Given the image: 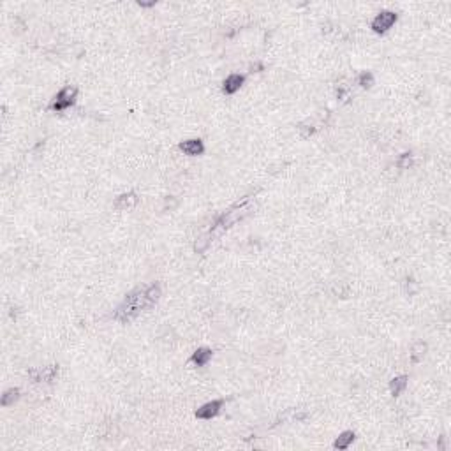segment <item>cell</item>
I'll use <instances>...</instances> for the list:
<instances>
[{
    "label": "cell",
    "instance_id": "4fadbf2b",
    "mask_svg": "<svg viewBox=\"0 0 451 451\" xmlns=\"http://www.w3.org/2000/svg\"><path fill=\"white\" fill-rule=\"evenodd\" d=\"M18 399H20V389H18V388H9L2 395V399H0V404H2V407H9V406H13V404L16 402Z\"/></svg>",
    "mask_w": 451,
    "mask_h": 451
},
{
    "label": "cell",
    "instance_id": "8992f818",
    "mask_svg": "<svg viewBox=\"0 0 451 451\" xmlns=\"http://www.w3.org/2000/svg\"><path fill=\"white\" fill-rule=\"evenodd\" d=\"M178 148L184 153H187V155L194 157V155H201L205 152V143L201 139H187V141H182L178 145Z\"/></svg>",
    "mask_w": 451,
    "mask_h": 451
},
{
    "label": "cell",
    "instance_id": "3957f363",
    "mask_svg": "<svg viewBox=\"0 0 451 451\" xmlns=\"http://www.w3.org/2000/svg\"><path fill=\"white\" fill-rule=\"evenodd\" d=\"M76 97H78V88L76 87H64L62 90L59 92V94L55 95V99L51 101V104H49V109L51 111H64V109L71 108V106L76 102Z\"/></svg>",
    "mask_w": 451,
    "mask_h": 451
},
{
    "label": "cell",
    "instance_id": "9a60e30c",
    "mask_svg": "<svg viewBox=\"0 0 451 451\" xmlns=\"http://www.w3.org/2000/svg\"><path fill=\"white\" fill-rule=\"evenodd\" d=\"M358 83H360V87H363V88H370L372 85H374V74L361 73L360 78H358Z\"/></svg>",
    "mask_w": 451,
    "mask_h": 451
},
{
    "label": "cell",
    "instance_id": "6da1fadb",
    "mask_svg": "<svg viewBox=\"0 0 451 451\" xmlns=\"http://www.w3.org/2000/svg\"><path fill=\"white\" fill-rule=\"evenodd\" d=\"M160 295V286L159 284H148V286H141V288L134 289L132 293H129L125 296V300L117 307L113 317L120 323H129L134 317H138L143 310H148L150 307H153L157 302H159Z\"/></svg>",
    "mask_w": 451,
    "mask_h": 451
},
{
    "label": "cell",
    "instance_id": "52a82bcc",
    "mask_svg": "<svg viewBox=\"0 0 451 451\" xmlns=\"http://www.w3.org/2000/svg\"><path fill=\"white\" fill-rule=\"evenodd\" d=\"M139 198L136 192H125V194L118 196L117 199H115V208L117 210H131L134 208L136 205H138Z\"/></svg>",
    "mask_w": 451,
    "mask_h": 451
},
{
    "label": "cell",
    "instance_id": "9c48e42d",
    "mask_svg": "<svg viewBox=\"0 0 451 451\" xmlns=\"http://www.w3.org/2000/svg\"><path fill=\"white\" fill-rule=\"evenodd\" d=\"M210 360H212V349H208V347H199L191 356V363H194L196 367H205V365H208Z\"/></svg>",
    "mask_w": 451,
    "mask_h": 451
},
{
    "label": "cell",
    "instance_id": "5bb4252c",
    "mask_svg": "<svg viewBox=\"0 0 451 451\" xmlns=\"http://www.w3.org/2000/svg\"><path fill=\"white\" fill-rule=\"evenodd\" d=\"M397 166H399L400 170H409V167L413 166V155H411V153H402V155L399 157V160H397Z\"/></svg>",
    "mask_w": 451,
    "mask_h": 451
},
{
    "label": "cell",
    "instance_id": "8fae6325",
    "mask_svg": "<svg viewBox=\"0 0 451 451\" xmlns=\"http://www.w3.org/2000/svg\"><path fill=\"white\" fill-rule=\"evenodd\" d=\"M406 388H407V375H399V377L391 379V382H389V391H391L393 397H399Z\"/></svg>",
    "mask_w": 451,
    "mask_h": 451
},
{
    "label": "cell",
    "instance_id": "30bf717a",
    "mask_svg": "<svg viewBox=\"0 0 451 451\" xmlns=\"http://www.w3.org/2000/svg\"><path fill=\"white\" fill-rule=\"evenodd\" d=\"M57 372H59V367L57 365H49V367L42 368L39 372H32V377L35 381H44V382H51L53 379L57 377Z\"/></svg>",
    "mask_w": 451,
    "mask_h": 451
},
{
    "label": "cell",
    "instance_id": "5b68a950",
    "mask_svg": "<svg viewBox=\"0 0 451 451\" xmlns=\"http://www.w3.org/2000/svg\"><path fill=\"white\" fill-rule=\"evenodd\" d=\"M224 406V400H212V402H206L205 406H201L198 411H196V418L199 420H212L217 414L220 413Z\"/></svg>",
    "mask_w": 451,
    "mask_h": 451
},
{
    "label": "cell",
    "instance_id": "7c38bea8",
    "mask_svg": "<svg viewBox=\"0 0 451 451\" xmlns=\"http://www.w3.org/2000/svg\"><path fill=\"white\" fill-rule=\"evenodd\" d=\"M354 441V432L353 430H346L339 435V439L333 442L335 449H347L351 446V442Z\"/></svg>",
    "mask_w": 451,
    "mask_h": 451
},
{
    "label": "cell",
    "instance_id": "2e32d148",
    "mask_svg": "<svg viewBox=\"0 0 451 451\" xmlns=\"http://www.w3.org/2000/svg\"><path fill=\"white\" fill-rule=\"evenodd\" d=\"M425 351H427V344L425 342H416L413 346V349H411V353H413V360H420V358L425 354Z\"/></svg>",
    "mask_w": 451,
    "mask_h": 451
},
{
    "label": "cell",
    "instance_id": "7a4b0ae2",
    "mask_svg": "<svg viewBox=\"0 0 451 451\" xmlns=\"http://www.w3.org/2000/svg\"><path fill=\"white\" fill-rule=\"evenodd\" d=\"M250 196H247L245 199H243L242 203H238L236 206H233L229 212H225L222 217H220L219 220H217L215 224L212 225V231L208 233L206 236H203L201 240H199L198 243H196V250H205L206 247L210 245V242H212V238H217V236H220L222 233L225 231V229H229L235 222H238L240 219H242L243 215H245V210H243V205H245L247 201H249Z\"/></svg>",
    "mask_w": 451,
    "mask_h": 451
},
{
    "label": "cell",
    "instance_id": "ba28073f",
    "mask_svg": "<svg viewBox=\"0 0 451 451\" xmlns=\"http://www.w3.org/2000/svg\"><path fill=\"white\" fill-rule=\"evenodd\" d=\"M243 81H245V78H243L242 74H231V76H228L224 80L222 90L229 95L235 94V92L240 90V87L243 85Z\"/></svg>",
    "mask_w": 451,
    "mask_h": 451
},
{
    "label": "cell",
    "instance_id": "e0dca14e",
    "mask_svg": "<svg viewBox=\"0 0 451 451\" xmlns=\"http://www.w3.org/2000/svg\"><path fill=\"white\" fill-rule=\"evenodd\" d=\"M298 132H300V136H302L303 139H307V138H310L314 132H316V129H314L312 125H309V124H300L298 125Z\"/></svg>",
    "mask_w": 451,
    "mask_h": 451
},
{
    "label": "cell",
    "instance_id": "277c9868",
    "mask_svg": "<svg viewBox=\"0 0 451 451\" xmlns=\"http://www.w3.org/2000/svg\"><path fill=\"white\" fill-rule=\"evenodd\" d=\"M395 21H397V14L393 11H381L374 18V21H372V30L375 34H384V32H388L395 25Z\"/></svg>",
    "mask_w": 451,
    "mask_h": 451
}]
</instances>
